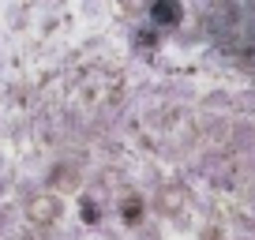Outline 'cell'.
I'll list each match as a JSON object with an SVG mask.
<instances>
[{"instance_id":"7a4b0ae2","label":"cell","mask_w":255,"mask_h":240,"mask_svg":"<svg viewBox=\"0 0 255 240\" xmlns=\"http://www.w3.org/2000/svg\"><path fill=\"white\" fill-rule=\"evenodd\" d=\"M30 210H34V218H53V203H49V199H45V203L38 199V203H34Z\"/></svg>"},{"instance_id":"3957f363","label":"cell","mask_w":255,"mask_h":240,"mask_svg":"<svg viewBox=\"0 0 255 240\" xmlns=\"http://www.w3.org/2000/svg\"><path fill=\"white\" fill-rule=\"evenodd\" d=\"M139 210H143V207H139V199H128V203H124V218H128V222H135Z\"/></svg>"},{"instance_id":"6da1fadb","label":"cell","mask_w":255,"mask_h":240,"mask_svg":"<svg viewBox=\"0 0 255 240\" xmlns=\"http://www.w3.org/2000/svg\"><path fill=\"white\" fill-rule=\"evenodd\" d=\"M150 15H154V23H165V26L180 23V8H176V4H154Z\"/></svg>"}]
</instances>
